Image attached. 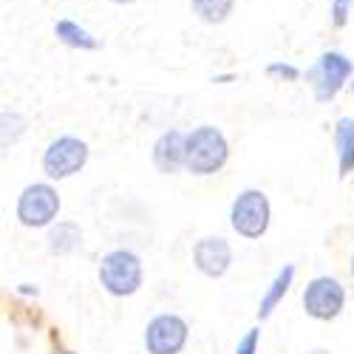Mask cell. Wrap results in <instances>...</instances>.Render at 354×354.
Wrapping results in <instances>:
<instances>
[{
    "mask_svg": "<svg viewBox=\"0 0 354 354\" xmlns=\"http://www.w3.org/2000/svg\"><path fill=\"white\" fill-rule=\"evenodd\" d=\"M230 147L227 139L218 128L213 125H201L193 133H187V145H185V167L196 176H210L216 170H221L227 165Z\"/></svg>",
    "mask_w": 354,
    "mask_h": 354,
    "instance_id": "obj_1",
    "label": "cell"
},
{
    "mask_svg": "<svg viewBox=\"0 0 354 354\" xmlns=\"http://www.w3.org/2000/svg\"><path fill=\"white\" fill-rule=\"evenodd\" d=\"M100 283L113 298H125L142 286V261L131 250H113L100 261Z\"/></svg>",
    "mask_w": 354,
    "mask_h": 354,
    "instance_id": "obj_2",
    "label": "cell"
},
{
    "mask_svg": "<svg viewBox=\"0 0 354 354\" xmlns=\"http://www.w3.org/2000/svg\"><path fill=\"white\" fill-rule=\"evenodd\" d=\"M354 74V63L340 51H323L315 66L306 71V80L315 91L317 102H329L340 94V88L346 85V80Z\"/></svg>",
    "mask_w": 354,
    "mask_h": 354,
    "instance_id": "obj_3",
    "label": "cell"
},
{
    "mask_svg": "<svg viewBox=\"0 0 354 354\" xmlns=\"http://www.w3.org/2000/svg\"><path fill=\"white\" fill-rule=\"evenodd\" d=\"M232 230L244 235V239H261L270 227V198L261 190H244L232 201L230 210Z\"/></svg>",
    "mask_w": 354,
    "mask_h": 354,
    "instance_id": "obj_4",
    "label": "cell"
},
{
    "mask_svg": "<svg viewBox=\"0 0 354 354\" xmlns=\"http://www.w3.org/2000/svg\"><path fill=\"white\" fill-rule=\"evenodd\" d=\"M88 162V145L77 136H60L54 139L43 153V170L48 179H68L80 173Z\"/></svg>",
    "mask_w": 354,
    "mask_h": 354,
    "instance_id": "obj_5",
    "label": "cell"
},
{
    "mask_svg": "<svg viewBox=\"0 0 354 354\" xmlns=\"http://www.w3.org/2000/svg\"><path fill=\"white\" fill-rule=\"evenodd\" d=\"M60 213V196L51 185H28L17 198V218L23 227H48Z\"/></svg>",
    "mask_w": 354,
    "mask_h": 354,
    "instance_id": "obj_6",
    "label": "cell"
},
{
    "mask_svg": "<svg viewBox=\"0 0 354 354\" xmlns=\"http://www.w3.org/2000/svg\"><path fill=\"white\" fill-rule=\"evenodd\" d=\"M343 304H346V289L340 286L337 278H329V275L315 278L304 292V312L315 320L337 317Z\"/></svg>",
    "mask_w": 354,
    "mask_h": 354,
    "instance_id": "obj_7",
    "label": "cell"
},
{
    "mask_svg": "<svg viewBox=\"0 0 354 354\" xmlns=\"http://www.w3.org/2000/svg\"><path fill=\"white\" fill-rule=\"evenodd\" d=\"M187 343V323L179 315H159L145 329L147 354H179Z\"/></svg>",
    "mask_w": 354,
    "mask_h": 354,
    "instance_id": "obj_8",
    "label": "cell"
},
{
    "mask_svg": "<svg viewBox=\"0 0 354 354\" xmlns=\"http://www.w3.org/2000/svg\"><path fill=\"white\" fill-rule=\"evenodd\" d=\"M193 261H196V270L207 278H221L230 263H232V250L227 244V239L221 235H207L193 247Z\"/></svg>",
    "mask_w": 354,
    "mask_h": 354,
    "instance_id": "obj_9",
    "label": "cell"
},
{
    "mask_svg": "<svg viewBox=\"0 0 354 354\" xmlns=\"http://www.w3.org/2000/svg\"><path fill=\"white\" fill-rule=\"evenodd\" d=\"M185 145H187V136L182 131H165L156 145H153V165L159 173L165 176H173L185 167Z\"/></svg>",
    "mask_w": 354,
    "mask_h": 354,
    "instance_id": "obj_10",
    "label": "cell"
},
{
    "mask_svg": "<svg viewBox=\"0 0 354 354\" xmlns=\"http://www.w3.org/2000/svg\"><path fill=\"white\" fill-rule=\"evenodd\" d=\"M335 147H337V165L340 176H348L354 170V120L343 116L335 125Z\"/></svg>",
    "mask_w": 354,
    "mask_h": 354,
    "instance_id": "obj_11",
    "label": "cell"
},
{
    "mask_svg": "<svg viewBox=\"0 0 354 354\" xmlns=\"http://www.w3.org/2000/svg\"><path fill=\"white\" fill-rule=\"evenodd\" d=\"M82 244V230L74 221H57L48 232V252L51 255H68Z\"/></svg>",
    "mask_w": 354,
    "mask_h": 354,
    "instance_id": "obj_12",
    "label": "cell"
},
{
    "mask_svg": "<svg viewBox=\"0 0 354 354\" xmlns=\"http://www.w3.org/2000/svg\"><path fill=\"white\" fill-rule=\"evenodd\" d=\"M54 35H57V40H60V43H66L71 48H82V51H91V48L100 46V40L88 32V28L74 23V20H57L54 23Z\"/></svg>",
    "mask_w": 354,
    "mask_h": 354,
    "instance_id": "obj_13",
    "label": "cell"
},
{
    "mask_svg": "<svg viewBox=\"0 0 354 354\" xmlns=\"http://www.w3.org/2000/svg\"><path fill=\"white\" fill-rule=\"evenodd\" d=\"M292 278H295V267H292V263H286V267L275 275V281L270 283V289H267V295L261 298V304H258V317H261V320H263V317H270L272 309L283 301V295H286L289 286H292Z\"/></svg>",
    "mask_w": 354,
    "mask_h": 354,
    "instance_id": "obj_14",
    "label": "cell"
},
{
    "mask_svg": "<svg viewBox=\"0 0 354 354\" xmlns=\"http://www.w3.org/2000/svg\"><path fill=\"white\" fill-rule=\"evenodd\" d=\"M190 9L201 23L216 26V23H224L232 15L235 0H190Z\"/></svg>",
    "mask_w": 354,
    "mask_h": 354,
    "instance_id": "obj_15",
    "label": "cell"
},
{
    "mask_svg": "<svg viewBox=\"0 0 354 354\" xmlns=\"http://www.w3.org/2000/svg\"><path fill=\"white\" fill-rule=\"evenodd\" d=\"M267 74L270 77H281V80H286V82H295L301 77V68H295V66H289V63H270L267 66Z\"/></svg>",
    "mask_w": 354,
    "mask_h": 354,
    "instance_id": "obj_16",
    "label": "cell"
},
{
    "mask_svg": "<svg viewBox=\"0 0 354 354\" xmlns=\"http://www.w3.org/2000/svg\"><path fill=\"white\" fill-rule=\"evenodd\" d=\"M348 15H351V0H332V23L337 28L348 23Z\"/></svg>",
    "mask_w": 354,
    "mask_h": 354,
    "instance_id": "obj_17",
    "label": "cell"
},
{
    "mask_svg": "<svg viewBox=\"0 0 354 354\" xmlns=\"http://www.w3.org/2000/svg\"><path fill=\"white\" fill-rule=\"evenodd\" d=\"M258 340H261V332H258V329H250V332L239 340V346H235V354H255V351H258Z\"/></svg>",
    "mask_w": 354,
    "mask_h": 354,
    "instance_id": "obj_18",
    "label": "cell"
},
{
    "mask_svg": "<svg viewBox=\"0 0 354 354\" xmlns=\"http://www.w3.org/2000/svg\"><path fill=\"white\" fill-rule=\"evenodd\" d=\"M306 354H332V351H326V348H312V351H306Z\"/></svg>",
    "mask_w": 354,
    "mask_h": 354,
    "instance_id": "obj_19",
    "label": "cell"
},
{
    "mask_svg": "<svg viewBox=\"0 0 354 354\" xmlns=\"http://www.w3.org/2000/svg\"><path fill=\"white\" fill-rule=\"evenodd\" d=\"M113 3H122L125 6V3H136V0H113Z\"/></svg>",
    "mask_w": 354,
    "mask_h": 354,
    "instance_id": "obj_20",
    "label": "cell"
},
{
    "mask_svg": "<svg viewBox=\"0 0 354 354\" xmlns=\"http://www.w3.org/2000/svg\"><path fill=\"white\" fill-rule=\"evenodd\" d=\"M351 272H354V255H351Z\"/></svg>",
    "mask_w": 354,
    "mask_h": 354,
    "instance_id": "obj_21",
    "label": "cell"
},
{
    "mask_svg": "<svg viewBox=\"0 0 354 354\" xmlns=\"http://www.w3.org/2000/svg\"><path fill=\"white\" fill-rule=\"evenodd\" d=\"M57 354H74V351H57Z\"/></svg>",
    "mask_w": 354,
    "mask_h": 354,
    "instance_id": "obj_22",
    "label": "cell"
},
{
    "mask_svg": "<svg viewBox=\"0 0 354 354\" xmlns=\"http://www.w3.org/2000/svg\"><path fill=\"white\" fill-rule=\"evenodd\" d=\"M351 91H354V85H351Z\"/></svg>",
    "mask_w": 354,
    "mask_h": 354,
    "instance_id": "obj_23",
    "label": "cell"
}]
</instances>
